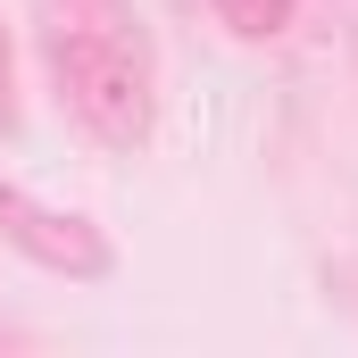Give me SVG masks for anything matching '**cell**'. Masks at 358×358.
Wrapping results in <instances>:
<instances>
[{
    "instance_id": "cell-2",
    "label": "cell",
    "mask_w": 358,
    "mask_h": 358,
    "mask_svg": "<svg viewBox=\"0 0 358 358\" xmlns=\"http://www.w3.org/2000/svg\"><path fill=\"white\" fill-rule=\"evenodd\" d=\"M8 217V242L34 250L42 267H67V275H108V242L92 234L84 217H50V208H25V200H0Z\"/></svg>"
},
{
    "instance_id": "cell-1",
    "label": "cell",
    "mask_w": 358,
    "mask_h": 358,
    "mask_svg": "<svg viewBox=\"0 0 358 358\" xmlns=\"http://www.w3.org/2000/svg\"><path fill=\"white\" fill-rule=\"evenodd\" d=\"M50 59H59V84H67V100H76V117H84L100 142L134 150V142L150 134V76H142V59H134L125 42L76 25V34L50 42Z\"/></svg>"
},
{
    "instance_id": "cell-4",
    "label": "cell",
    "mask_w": 358,
    "mask_h": 358,
    "mask_svg": "<svg viewBox=\"0 0 358 358\" xmlns=\"http://www.w3.org/2000/svg\"><path fill=\"white\" fill-rule=\"evenodd\" d=\"M8 92H17V67H8V25H0V125H8Z\"/></svg>"
},
{
    "instance_id": "cell-3",
    "label": "cell",
    "mask_w": 358,
    "mask_h": 358,
    "mask_svg": "<svg viewBox=\"0 0 358 358\" xmlns=\"http://www.w3.org/2000/svg\"><path fill=\"white\" fill-rule=\"evenodd\" d=\"M217 17L234 25V34H250V42H267L292 25V0H217Z\"/></svg>"
}]
</instances>
